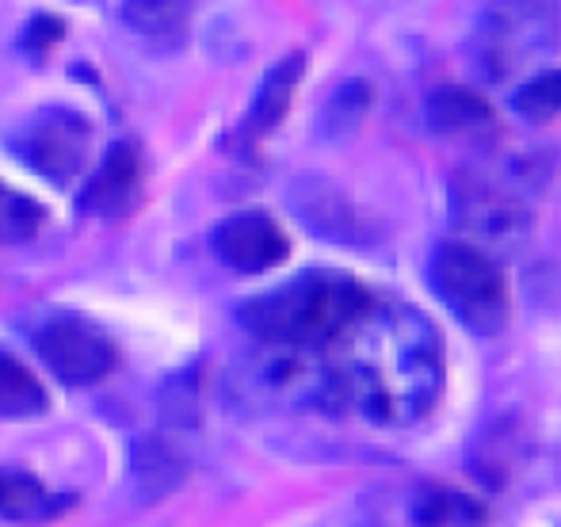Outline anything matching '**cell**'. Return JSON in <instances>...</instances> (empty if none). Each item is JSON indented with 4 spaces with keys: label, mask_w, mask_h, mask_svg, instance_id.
I'll list each match as a JSON object with an SVG mask.
<instances>
[{
    "label": "cell",
    "mask_w": 561,
    "mask_h": 527,
    "mask_svg": "<svg viewBox=\"0 0 561 527\" xmlns=\"http://www.w3.org/2000/svg\"><path fill=\"white\" fill-rule=\"evenodd\" d=\"M61 38H66V23H61L58 15H31L27 35H23V46H27L35 58H46V54H50Z\"/></svg>",
    "instance_id": "44dd1931"
},
{
    "label": "cell",
    "mask_w": 561,
    "mask_h": 527,
    "mask_svg": "<svg viewBox=\"0 0 561 527\" xmlns=\"http://www.w3.org/2000/svg\"><path fill=\"white\" fill-rule=\"evenodd\" d=\"M20 153L50 184H69L92 157V123L73 107H46L20 134Z\"/></svg>",
    "instance_id": "ba28073f"
},
{
    "label": "cell",
    "mask_w": 561,
    "mask_h": 527,
    "mask_svg": "<svg viewBox=\"0 0 561 527\" xmlns=\"http://www.w3.org/2000/svg\"><path fill=\"white\" fill-rule=\"evenodd\" d=\"M123 20L149 43L180 46L192 35L195 0H123Z\"/></svg>",
    "instance_id": "5bb4252c"
},
{
    "label": "cell",
    "mask_w": 561,
    "mask_h": 527,
    "mask_svg": "<svg viewBox=\"0 0 561 527\" xmlns=\"http://www.w3.org/2000/svg\"><path fill=\"white\" fill-rule=\"evenodd\" d=\"M561 50V0H489L473 27V66L512 81Z\"/></svg>",
    "instance_id": "3957f363"
},
{
    "label": "cell",
    "mask_w": 561,
    "mask_h": 527,
    "mask_svg": "<svg viewBox=\"0 0 561 527\" xmlns=\"http://www.w3.org/2000/svg\"><path fill=\"white\" fill-rule=\"evenodd\" d=\"M416 524L421 527H481V505L462 497L458 490H424L416 501Z\"/></svg>",
    "instance_id": "d6986e66"
},
{
    "label": "cell",
    "mask_w": 561,
    "mask_h": 527,
    "mask_svg": "<svg viewBox=\"0 0 561 527\" xmlns=\"http://www.w3.org/2000/svg\"><path fill=\"white\" fill-rule=\"evenodd\" d=\"M130 470H134V485H138L141 497H149V501L169 497V493L176 490L187 474L184 459H180L164 439H153V436H146V439L134 444Z\"/></svg>",
    "instance_id": "9a60e30c"
},
{
    "label": "cell",
    "mask_w": 561,
    "mask_h": 527,
    "mask_svg": "<svg viewBox=\"0 0 561 527\" xmlns=\"http://www.w3.org/2000/svg\"><path fill=\"white\" fill-rule=\"evenodd\" d=\"M370 302L375 295L352 275L302 272L283 287L244 302L241 321L272 348L329 352L370 310Z\"/></svg>",
    "instance_id": "7a4b0ae2"
},
{
    "label": "cell",
    "mask_w": 561,
    "mask_h": 527,
    "mask_svg": "<svg viewBox=\"0 0 561 527\" xmlns=\"http://www.w3.org/2000/svg\"><path fill=\"white\" fill-rule=\"evenodd\" d=\"M35 352L69 387H92V382L107 379L118 364L115 341L96 321L81 318V313H54V318H46L35 333Z\"/></svg>",
    "instance_id": "8992f818"
},
{
    "label": "cell",
    "mask_w": 561,
    "mask_h": 527,
    "mask_svg": "<svg viewBox=\"0 0 561 527\" xmlns=\"http://www.w3.org/2000/svg\"><path fill=\"white\" fill-rule=\"evenodd\" d=\"M336 348H347L344 359L329 364L336 413L409 424L436 405L444 356L436 329L421 310L405 302H370Z\"/></svg>",
    "instance_id": "6da1fadb"
},
{
    "label": "cell",
    "mask_w": 561,
    "mask_h": 527,
    "mask_svg": "<svg viewBox=\"0 0 561 527\" xmlns=\"http://www.w3.org/2000/svg\"><path fill=\"white\" fill-rule=\"evenodd\" d=\"M302 73H306V54L302 50L287 54V58L275 61V66L267 69V77L260 81L256 96H252L249 119H244V134L264 138V134H272L283 119H287Z\"/></svg>",
    "instance_id": "7c38bea8"
},
{
    "label": "cell",
    "mask_w": 561,
    "mask_h": 527,
    "mask_svg": "<svg viewBox=\"0 0 561 527\" xmlns=\"http://www.w3.org/2000/svg\"><path fill=\"white\" fill-rule=\"evenodd\" d=\"M141 184H146L141 149L134 141H115L104 153V161H100V169L92 172L89 187L81 192V210L107 218V222H118V218H126L138 207Z\"/></svg>",
    "instance_id": "30bf717a"
},
{
    "label": "cell",
    "mask_w": 561,
    "mask_h": 527,
    "mask_svg": "<svg viewBox=\"0 0 561 527\" xmlns=\"http://www.w3.org/2000/svg\"><path fill=\"white\" fill-rule=\"evenodd\" d=\"M424 119L439 138H493L496 115L489 100L470 84H439L428 92L424 104Z\"/></svg>",
    "instance_id": "8fae6325"
},
{
    "label": "cell",
    "mask_w": 561,
    "mask_h": 527,
    "mask_svg": "<svg viewBox=\"0 0 561 527\" xmlns=\"http://www.w3.org/2000/svg\"><path fill=\"white\" fill-rule=\"evenodd\" d=\"M215 253L241 275H260L290 256V238L264 210H237L215 230Z\"/></svg>",
    "instance_id": "9c48e42d"
},
{
    "label": "cell",
    "mask_w": 561,
    "mask_h": 527,
    "mask_svg": "<svg viewBox=\"0 0 561 527\" xmlns=\"http://www.w3.org/2000/svg\"><path fill=\"white\" fill-rule=\"evenodd\" d=\"M43 226V207L31 195L15 192L12 184L0 180V245H20L31 241Z\"/></svg>",
    "instance_id": "ffe728a7"
},
{
    "label": "cell",
    "mask_w": 561,
    "mask_h": 527,
    "mask_svg": "<svg viewBox=\"0 0 561 527\" xmlns=\"http://www.w3.org/2000/svg\"><path fill=\"white\" fill-rule=\"evenodd\" d=\"M287 199L298 222L310 233H318L321 241H333L344 249H370L386 238V226L359 199H352L344 187L325 176H298Z\"/></svg>",
    "instance_id": "52a82bcc"
},
{
    "label": "cell",
    "mask_w": 561,
    "mask_h": 527,
    "mask_svg": "<svg viewBox=\"0 0 561 527\" xmlns=\"http://www.w3.org/2000/svg\"><path fill=\"white\" fill-rule=\"evenodd\" d=\"M455 222L470 245L485 253H516L531 230V210L519 187L501 184L489 172H462L455 180Z\"/></svg>",
    "instance_id": "5b68a950"
},
{
    "label": "cell",
    "mask_w": 561,
    "mask_h": 527,
    "mask_svg": "<svg viewBox=\"0 0 561 527\" xmlns=\"http://www.w3.org/2000/svg\"><path fill=\"white\" fill-rule=\"evenodd\" d=\"M50 409L43 382L35 379L27 364L12 356V352H0V416L4 421H27Z\"/></svg>",
    "instance_id": "2e32d148"
},
{
    "label": "cell",
    "mask_w": 561,
    "mask_h": 527,
    "mask_svg": "<svg viewBox=\"0 0 561 527\" xmlns=\"http://www.w3.org/2000/svg\"><path fill=\"white\" fill-rule=\"evenodd\" d=\"M69 497L50 493L35 474L20 467H0V516L15 524H43L61 516Z\"/></svg>",
    "instance_id": "4fadbf2b"
},
{
    "label": "cell",
    "mask_w": 561,
    "mask_h": 527,
    "mask_svg": "<svg viewBox=\"0 0 561 527\" xmlns=\"http://www.w3.org/2000/svg\"><path fill=\"white\" fill-rule=\"evenodd\" d=\"M512 112L524 123H554L561 115V69H542L512 89Z\"/></svg>",
    "instance_id": "ac0fdd59"
},
{
    "label": "cell",
    "mask_w": 561,
    "mask_h": 527,
    "mask_svg": "<svg viewBox=\"0 0 561 527\" xmlns=\"http://www.w3.org/2000/svg\"><path fill=\"white\" fill-rule=\"evenodd\" d=\"M370 84L367 81H344L340 89L329 96V104H325V112H321V134L325 138H333V141H340V138H347V134H355L363 127V119H367V112H370Z\"/></svg>",
    "instance_id": "e0dca14e"
},
{
    "label": "cell",
    "mask_w": 561,
    "mask_h": 527,
    "mask_svg": "<svg viewBox=\"0 0 561 527\" xmlns=\"http://www.w3.org/2000/svg\"><path fill=\"white\" fill-rule=\"evenodd\" d=\"M428 283L436 298L462 321L470 333L496 336L504 333L512 318V298H508V275L501 261L485 249L470 245V241L455 238L432 253Z\"/></svg>",
    "instance_id": "277c9868"
}]
</instances>
